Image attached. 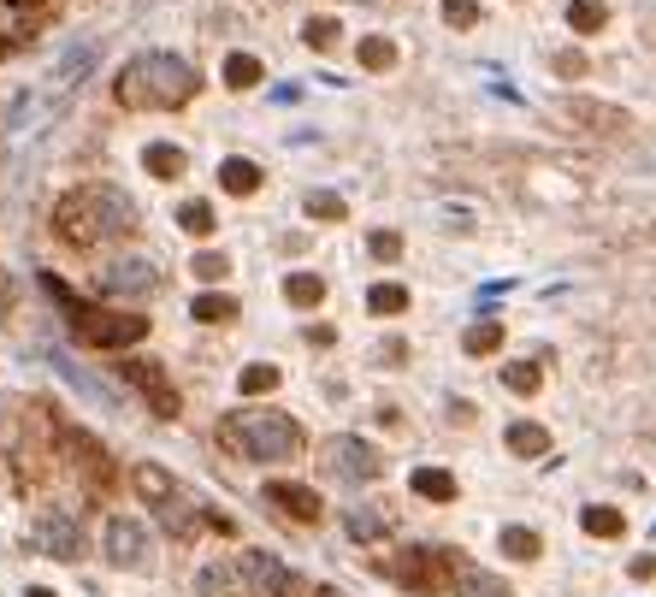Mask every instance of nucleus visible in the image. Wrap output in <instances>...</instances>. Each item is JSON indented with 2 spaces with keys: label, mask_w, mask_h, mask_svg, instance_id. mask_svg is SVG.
<instances>
[{
  "label": "nucleus",
  "mask_w": 656,
  "mask_h": 597,
  "mask_svg": "<svg viewBox=\"0 0 656 597\" xmlns=\"http://www.w3.org/2000/svg\"><path fill=\"white\" fill-rule=\"evenodd\" d=\"M379 574H391L396 586H408V592L432 597L444 592V586H456V556L450 550H432V544H408V550H396L391 562H379Z\"/></svg>",
  "instance_id": "5"
},
{
  "label": "nucleus",
  "mask_w": 656,
  "mask_h": 597,
  "mask_svg": "<svg viewBox=\"0 0 656 597\" xmlns=\"http://www.w3.org/2000/svg\"><path fill=\"white\" fill-rule=\"evenodd\" d=\"M367 308H373V314H402V308H408V290H402V284H373V290H367Z\"/></svg>",
  "instance_id": "38"
},
{
  "label": "nucleus",
  "mask_w": 656,
  "mask_h": 597,
  "mask_svg": "<svg viewBox=\"0 0 656 597\" xmlns=\"http://www.w3.org/2000/svg\"><path fill=\"white\" fill-rule=\"evenodd\" d=\"M509 450H515V456H550V432L532 426V420H515V426H509Z\"/></svg>",
  "instance_id": "27"
},
{
  "label": "nucleus",
  "mask_w": 656,
  "mask_h": 597,
  "mask_svg": "<svg viewBox=\"0 0 656 597\" xmlns=\"http://www.w3.org/2000/svg\"><path fill=\"white\" fill-rule=\"evenodd\" d=\"M308 343H314V349H331V343H337V332H331V326H308Z\"/></svg>",
  "instance_id": "45"
},
{
  "label": "nucleus",
  "mask_w": 656,
  "mask_h": 597,
  "mask_svg": "<svg viewBox=\"0 0 656 597\" xmlns=\"http://www.w3.org/2000/svg\"><path fill=\"white\" fill-rule=\"evenodd\" d=\"M550 66H556V77H586V54H580V48H562V54H556V60H550Z\"/></svg>",
  "instance_id": "41"
},
{
  "label": "nucleus",
  "mask_w": 656,
  "mask_h": 597,
  "mask_svg": "<svg viewBox=\"0 0 656 597\" xmlns=\"http://www.w3.org/2000/svg\"><path fill=\"white\" fill-rule=\"evenodd\" d=\"M54 432H60V450L71 456V467L89 479V491H113V485H119V467H113V456H107V450H101L89 432H77V426H66V420H60Z\"/></svg>",
  "instance_id": "8"
},
{
  "label": "nucleus",
  "mask_w": 656,
  "mask_h": 597,
  "mask_svg": "<svg viewBox=\"0 0 656 597\" xmlns=\"http://www.w3.org/2000/svg\"><path fill=\"white\" fill-rule=\"evenodd\" d=\"M24 544H30L36 556H48V562H77V556H83V527L71 521L66 509H42V515H30Z\"/></svg>",
  "instance_id": "7"
},
{
  "label": "nucleus",
  "mask_w": 656,
  "mask_h": 597,
  "mask_svg": "<svg viewBox=\"0 0 656 597\" xmlns=\"http://www.w3.org/2000/svg\"><path fill=\"white\" fill-rule=\"evenodd\" d=\"M136 231V207L125 190L113 184H77L54 201V237L71 249H101L113 237H131Z\"/></svg>",
  "instance_id": "1"
},
{
  "label": "nucleus",
  "mask_w": 656,
  "mask_h": 597,
  "mask_svg": "<svg viewBox=\"0 0 656 597\" xmlns=\"http://www.w3.org/2000/svg\"><path fill=\"white\" fill-rule=\"evenodd\" d=\"M444 24L450 30H473L479 24V0H444Z\"/></svg>",
  "instance_id": "39"
},
{
  "label": "nucleus",
  "mask_w": 656,
  "mask_h": 597,
  "mask_svg": "<svg viewBox=\"0 0 656 597\" xmlns=\"http://www.w3.org/2000/svg\"><path fill=\"white\" fill-rule=\"evenodd\" d=\"M243 574H249V592L255 597H302V574H290L278 556L266 550H249L243 556Z\"/></svg>",
  "instance_id": "10"
},
{
  "label": "nucleus",
  "mask_w": 656,
  "mask_h": 597,
  "mask_svg": "<svg viewBox=\"0 0 656 597\" xmlns=\"http://www.w3.org/2000/svg\"><path fill=\"white\" fill-rule=\"evenodd\" d=\"M160 527L172 532V538H184V544H190V538H196L201 527H213V515H196V509L184 503V491H178V497H172V503L160 509Z\"/></svg>",
  "instance_id": "19"
},
{
  "label": "nucleus",
  "mask_w": 656,
  "mask_h": 597,
  "mask_svg": "<svg viewBox=\"0 0 656 597\" xmlns=\"http://www.w3.org/2000/svg\"><path fill=\"white\" fill-rule=\"evenodd\" d=\"M201 89V77L184 60H172V54H136L119 66L113 77V101L125 107V113H172V107H190Z\"/></svg>",
  "instance_id": "2"
},
{
  "label": "nucleus",
  "mask_w": 656,
  "mask_h": 597,
  "mask_svg": "<svg viewBox=\"0 0 656 597\" xmlns=\"http://www.w3.org/2000/svg\"><path fill=\"white\" fill-rule=\"evenodd\" d=\"M190 314H196L201 326H231L237 320V296H225V290H207L190 302Z\"/></svg>",
  "instance_id": "22"
},
{
  "label": "nucleus",
  "mask_w": 656,
  "mask_h": 597,
  "mask_svg": "<svg viewBox=\"0 0 656 597\" xmlns=\"http://www.w3.org/2000/svg\"><path fill=\"white\" fill-rule=\"evenodd\" d=\"M320 462H326L331 479H343V485H373L379 473H385V456L367 444V438H355V432H337L320 444Z\"/></svg>",
  "instance_id": "6"
},
{
  "label": "nucleus",
  "mask_w": 656,
  "mask_h": 597,
  "mask_svg": "<svg viewBox=\"0 0 656 597\" xmlns=\"http://www.w3.org/2000/svg\"><path fill=\"white\" fill-rule=\"evenodd\" d=\"M450 597H515L497 574H479V568H461L456 586H450Z\"/></svg>",
  "instance_id": "24"
},
{
  "label": "nucleus",
  "mask_w": 656,
  "mask_h": 597,
  "mask_svg": "<svg viewBox=\"0 0 656 597\" xmlns=\"http://www.w3.org/2000/svg\"><path fill=\"white\" fill-rule=\"evenodd\" d=\"M24 597H54V592H48V586H30V592H24Z\"/></svg>",
  "instance_id": "47"
},
{
  "label": "nucleus",
  "mask_w": 656,
  "mask_h": 597,
  "mask_svg": "<svg viewBox=\"0 0 656 597\" xmlns=\"http://www.w3.org/2000/svg\"><path fill=\"white\" fill-rule=\"evenodd\" d=\"M314 597H343V592H337V586H314Z\"/></svg>",
  "instance_id": "46"
},
{
  "label": "nucleus",
  "mask_w": 656,
  "mask_h": 597,
  "mask_svg": "<svg viewBox=\"0 0 656 597\" xmlns=\"http://www.w3.org/2000/svg\"><path fill=\"white\" fill-rule=\"evenodd\" d=\"M284 302L290 308H320L326 302V278L320 272H290L284 278Z\"/></svg>",
  "instance_id": "21"
},
{
  "label": "nucleus",
  "mask_w": 656,
  "mask_h": 597,
  "mask_svg": "<svg viewBox=\"0 0 656 597\" xmlns=\"http://www.w3.org/2000/svg\"><path fill=\"white\" fill-rule=\"evenodd\" d=\"M196 592L201 597H243V592H249L243 556H237V562H207V568H201V580H196Z\"/></svg>",
  "instance_id": "15"
},
{
  "label": "nucleus",
  "mask_w": 656,
  "mask_h": 597,
  "mask_svg": "<svg viewBox=\"0 0 656 597\" xmlns=\"http://www.w3.org/2000/svg\"><path fill=\"white\" fill-rule=\"evenodd\" d=\"M503 385H509L515 397H538V385H544V373H538L532 361H509V367H503Z\"/></svg>",
  "instance_id": "35"
},
{
  "label": "nucleus",
  "mask_w": 656,
  "mask_h": 597,
  "mask_svg": "<svg viewBox=\"0 0 656 597\" xmlns=\"http://www.w3.org/2000/svg\"><path fill=\"white\" fill-rule=\"evenodd\" d=\"M461 349H467V355H491V349H503V320H473V326L461 332Z\"/></svg>",
  "instance_id": "28"
},
{
  "label": "nucleus",
  "mask_w": 656,
  "mask_h": 597,
  "mask_svg": "<svg viewBox=\"0 0 656 597\" xmlns=\"http://www.w3.org/2000/svg\"><path fill=\"white\" fill-rule=\"evenodd\" d=\"M107 556H113L119 568H148V532H142V521L113 515V521H107Z\"/></svg>",
  "instance_id": "13"
},
{
  "label": "nucleus",
  "mask_w": 656,
  "mask_h": 597,
  "mask_svg": "<svg viewBox=\"0 0 656 597\" xmlns=\"http://www.w3.org/2000/svg\"><path fill=\"white\" fill-rule=\"evenodd\" d=\"M89 66H95V42H83V48H66V60L48 71V83H54V89H71V83H77V77H83Z\"/></svg>",
  "instance_id": "26"
},
{
  "label": "nucleus",
  "mask_w": 656,
  "mask_h": 597,
  "mask_svg": "<svg viewBox=\"0 0 656 597\" xmlns=\"http://www.w3.org/2000/svg\"><path fill=\"white\" fill-rule=\"evenodd\" d=\"M367 249H373L379 261H396V255H402V237H396V231H373V237H367Z\"/></svg>",
  "instance_id": "42"
},
{
  "label": "nucleus",
  "mask_w": 656,
  "mask_h": 597,
  "mask_svg": "<svg viewBox=\"0 0 656 597\" xmlns=\"http://www.w3.org/2000/svg\"><path fill=\"white\" fill-rule=\"evenodd\" d=\"M379 361H408V343H402V337H385V343H379Z\"/></svg>",
  "instance_id": "43"
},
{
  "label": "nucleus",
  "mask_w": 656,
  "mask_h": 597,
  "mask_svg": "<svg viewBox=\"0 0 656 597\" xmlns=\"http://www.w3.org/2000/svg\"><path fill=\"white\" fill-rule=\"evenodd\" d=\"M266 77V66L255 54H225V89H255Z\"/></svg>",
  "instance_id": "29"
},
{
  "label": "nucleus",
  "mask_w": 656,
  "mask_h": 597,
  "mask_svg": "<svg viewBox=\"0 0 656 597\" xmlns=\"http://www.w3.org/2000/svg\"><path fill=\"white\" fill-rule=\"evenodd\" d=\"M190 272H196L201 284H219V278L231 272V261H225V255H196V261H190Z\"/></svg>",
  "instance_id": "40"
},
{
  "label": "nucleus",
  "mask_w": 656,
  "mask_h": 597,
  "mask_svg": "<svg viewBox=\"0 0 656 597\" xmlns=\"http://www.w3.org/2000/svg\"><path fill=\"white\" fill-rule=\"evenodd\" d=\"M627 574H633V580H651V574H656V556H633V562H627Z\"/></svg>",
  "instance_id": "44"
},
{
  "label": "nucleus",
  "mask_w": 656,
  "mask_h": 597,
  "mask_svg": "<svg viewBox=\"0 0 656 597\" xmlns=\"http://www.w3.org/2000/svg\"><path fill=\"white\" fill-rule=\"evenodd\" d=\"M42 290L60 302L66 332L77 337L83 349H125V343H142V337H148V320H142V314H119V308H101V302L77 296L60 272H42Z\"/></svg>",
  "instance_id": "3"
},
{
  "label": "nucleus",
  "mask_w": 656,
  "mask_h": 597,
  "mask_svg": "<svg viewBox=\"0 0 656 597\" xmlns=\"http://www.w3.org/2000/svg\"><path fill=\"white\" fill-rule=\"evenodd\" d=\"M337 36H343V24H337V18H308V24H302V42H308L314 54H331V48H337Z\"/></svg>",
  "instance_id": "34"
},
{
  "label": "nucleus",
  "mask_w": 656,
  "mask_h": 597,
  "mask_svg": "<svg viewBox=\"0 0 656 597\" xmlns=\"http://www.w3.org/2000/svg\"><path fill=\"white\" fill-rule=\"evenodd\" d=\"M568 119H574V125H591V131H603V136H627L633 131V119H627L621 107H603V101H586V95L568 101Z\"/></svg>",
  "instance_id": "14"
},
{
  "label": "nucleus",
  "mask_w": 656,
  "mask_h": 597,
  "mask_svg": "<svg viewBox=\"0 0 656 597\" xmlns=\"http://www.w3.org/2000/svg\"><path fill=\"white\" fill-rule=\"evenodd\" d=\"M266 503L284 509L296 527H320V515H326L320 491H314V485H296V479H266Z\"/></svg>",
  "instance_id": "11"
},
{
  "label": "nucleus",
  "mask_w": 656,
  "mask_h": 597,
  "mask_svg": "<svg viewBox=\"0 0 656 597\" xmlns=\"http://www.w3.org/2000/svg\"><path fill=\"white\" fill-rule=\"evenodd\" d=\"M302 207H308V219H326V225H343V219H349V201L337 196V190H308Z\"/></svg>",
  "instance_id": "31"
},
{
  "label": "nucleus",
  "mask_w": 656,
  "mask_h": 597,
  "mask_svg": "<svg viewBox=\"0 0 656 597\" xmlns=\"http://www.w3.org/2000/svg\"><path fill=\"white\" fill-rule=\"evenodd\" d=\"M568 24H574L580 36H591V30L609 24V6H603V0H568Z\"/></svg>",
  "instance_id": "33"
},
{
  "label": "nucleus",
  "mask_w": 656,
  "mask_h": 597,
  "mask_svg": "<svg viewBox=\"0 0 656 597\" xmlns=\"http://www.w3.org/2000/svg\"><path fill=\"white\" fill-rule=\"evenodd\" d=\"M343 527H349L355 544H373V538H385V532H391V515H385V509H349V515H343Z\"/></svg>",
  "instance_id": "23"
},
{
  "label": "nucleus",
  "mask_w": 656,
  "mask_h": 597,
  "mask_svg": "<svg viewBox=\"0 0 656 597\" xmlns=\"http://www.w3.org/2000/svg\"><path fill=\"white\" fill-rule=\"evenodd\" d=\"M119 379H131L160 420H178V408H184V402H178V385L166 379V367H160V361H119Z\"/></svg>",
  "instance_id": "9"
},
{
  "label": "nucleus",
  "mask_w": 656,
  "mask_h": 597,
  "mask_svg": "<svg viewBox=\"0 0 656 597\" xmlns=\"http://www.w3.org/2000/svg\"><path fill=\"white\" fill-rule=\"evenodd\" d=\"M131 491L142 497V503H154V509H166V503L178 497V485H172V479H166L154 462H136L131 467Z\"/></svg>",
  "instance_id": "16"
},
{
  "label": "nucleus",
  "mask_w": 656,
  "mask_h": 597,
  "mask_svg": "<svg viewBox=\"0 0 656 597\" xmlns=\"http://www.w3.org/2000/svg\"><path fill=\"white\" fill-rule=\"evenodd\" d=\"M302 426L278 408H237L219 420V450L243 456V462H296L302 456Z\"/></svg>",
  "instance_id": "4"
},
{
  "label": "nucleus",
  "mask_w": 656,
  "mask_h": 597,
  "mask_svg": "<svg viewBox=\"0 0 656 597\" xmlns=\"http://www.w3.org/2000/svg\"><path fill=\"white\" fill-rule=\"evenodd\" d=\"M219 190H225V196H255V190H261V166L243 160V154L219 160Z\"/></svg>",
  "instance_id": "18"
},
{
  "label": "nucleus",
  "mask_w": 656,
  "mask_h": 597,
  "mask_svg": "<svg viewBox=\"0 0 656 597\" xmlns=\"http://www.w3.org/2000/svg\"><path fill=\"white\" fill-rule=\"evenodd\" d=\"M142 166H148V178H160V184H172V178L190 172L184 148H172V142H148V148H142Z\"/></svg>",
  "instance_id": "17"
},
{
  "label": "nucleus",
  "mask_w": 656,
  "mask_h": 597,
  "mask_svg": "<svg viewBox=\"0 0 656 597\" xmlns=\"http://www.w3.org/2000/svg\"><path fill=\"white\" fill-rule=\"evenodd\" d=\"M580 527H586L591 538H621V532H627V515L609 509V503H591V509H580Z\"/></svg>",
  "instance_id": "25"
},
{
  "label": "nucleus",
  "mask_w": 656,
  "mask_h": 597,
  "mask_svg": "<svg viewBox=\"0 0 656 597\" xmlns=\"http://www.w3.org/2000/svg\"><path fill=\"white\" fill-rule=\"evenodd\" d=\"M178 225H184L190 237H213V231H219V225H213V207H207V201H184V207H178Z\"/></svg>",
  "instance_id": "37"
},
{
  "label": "nucleus",
  "mask_w": 656,
  "mask_h": 597,
  "mask_svg": "<svg viewBox=\"0 0 656 597\" xmlns=\"http://www.w3.org/2000/svg\"><path fill=\"white\" fill-rule=\"evenodd\" d=\"M6 6H42V0H6Z\"/></svg>",
  "instance_id": "48"
},
{
  "label": "nucleus",
  "mask_w": 656,
  "mask_h": 597,
  "mask_svg": "<svg viewBox=\"0 0 656 597\" xmlns=\"http://www.w3.org/2000/svg\"><path fill=\"white\" fill-rule=\"evenodd\" d=\"M361 6H396V0H361Z\"/></svg>",
  "instance_id": "49"
},
{
  "label": "nucleus",
  "mask_w": 656,
  "mask_h": 597,
  "mask_svg": "<svg viewBox=\"0 0 656 597\" xmlns=\"http://www.w3.org/2000/svg\"><path fill=\"white\" fill-rule=\"evenodd\" d=\"M166 278H160V266L154 261H113L101 272V290L107 296H154Z\"/></svg>",
  "instance_id": "12"
},
{
  "label": "nucleus",
  "mask_w": 656,
  "mask_h": 597,
  "mask_svg": "<svg viewBox=\"0 0 656 597\" xmlns=\"http://www.w3.org/2000/svg\"><path fill=\"white\" fill-rule=\"evenodd\" d=\"M414 497H426V503H456V473H444V467H414Z\"/></svg>",
  "instance_id": "20"
},
{
  "label": "nucleus",
  "mask_w": 656,
  "mask_h": 597,
  "mask_svg": "<svg viewBox=\"0 0 656 597\" xmlns=\"http://www.w3.org/2000/svg\"><path fill=\"white\" fill-rule=\"evenodd\" d=\"M497 544H503V556H515V562H538V550H544V538L532 527H503Z\"/></svg>",
  "instance_id": "30"
},
{
  "label": "nucleus",
  "mask_w": 656,
  "mask_h": 597,
  "mask_svg": "<svg viewBox=\"0 0 656 597\" xmlns=\"http://www.w3.org/2000/svg\"><path fill=\"white\" fill-rule=\"evenodd\" d=\"M278 379H284V373H278L272 361H255V367L237 373V391H243V397H266V391H278Z\"/></svg>",
  "instance_id": "32"
},
{
  "label": "nucleus",
  "mask_w": 656,
  "mask_h": 597,
  "mask_svg": "<svg viewBox=\"0 0 656 597\" xmlns=\"http://www.w3.org/2000/svg\"><path fill=\"white\" fill-rule=\"evenodd\" d=\"M361 66L367 71H391L396 66V42L391 36H361Z\"/></svg>",
  "instance_id": "36"
}]
</instances>
